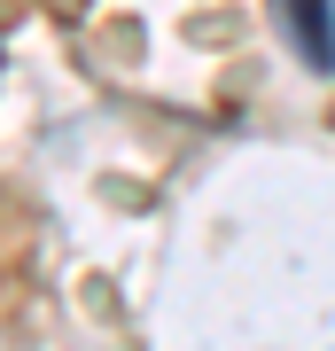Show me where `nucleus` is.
<instances>
[{"label": "nucleus", "mask_w": 335, "mask_h": 351, "mask_svg": "<svg viewBox=\"0 0 335 351\" xmlns=\"http://www.w3.org/2000/svg\"><path fill=\"white\" fill-rule=\"evenodd\" d=\"M288 8V39L312 71H335V0H281Z\"/></svg>", "instance_id": "f257e3e1"}]
</instances>
